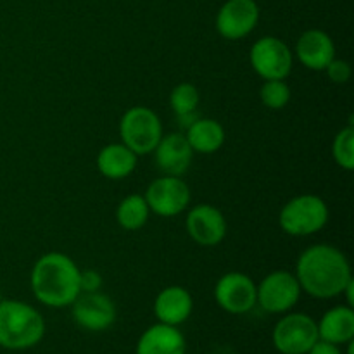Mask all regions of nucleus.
<instances>
[{
    "mask_svg": "<svg viewBox=\"0 0 354 354\" xmlns=\"http://www.w3.org/2000/svg\"><path fill=\"white\" fill-rule=\"evenodd\" d=\"M296 279L301 290L315 299H332L342 296L353 282L349 259L330 244H315L301 252L296 263Z\"/></svg>",
    "mask_w": 354,
    "mask_h": 354,
    "instance_id": "1",
    "label": "nucleus"
},
{
    "mask_svg": "<svg viewBox=\"0 0 354 354\" xmlns=\"http://www.w3.org/2000/svg\"><path fill=\"white\" fill-rule=\"evenodd\" d=\"M31 292L48 308H66L80 296V268L64 252H47L33 265Z\"/></svg>",
    "mask_w": 354,
    "mask_h": 354,
    "instance_id": "2",
    "label": "nucleus"
},
{
    "mask_svg": "<svg viewBox=\"0 0 354 354\" xmlns=\"http://www.w3.org/2000/svg\"><path fill=\"white\" fill-rule=\"evenodd\" d=\"M45 320L37 308L17 299L0 301V348L24 351L44 339Z\"/></svg>",
    "mask_w": 354,
    "mask_h": 354,
    "instance_id": "3",
    "label": "nucleus"
},
{
    "mask_svg": "<svg viewBox=\"0 0 354 354\" xmlns=\"http://www.w3.org/2000/svg\"><path fill=\"white\" fill-rule=\"evenodd\" d=\"M328 223V206L322 197L303 194L290 199L279 214V225L287 235L308 237Z\"/></svg>",
    "mask_w": 354,
    "mask_h": 354,
    "instance_id": "4",
    "label": "nucleus"
},
{
    "mask_svg": "<svg viewBox=\"0 0 354 354\" xmlns=\"http://www.w3.org/2000/svg\"><path fill=\"white\" fill-rule=\"evenodd\" d=\"M121 144L133 154H152L162 137V124L158 114L145 106L130 107L120 121Z\"/></svg>",
    "mask_w": 354,
    "mask_h": 354,
    "instance_id": "5",
    "label": "nucleus"
},
{
    "mask_svg": "<svg viewBox=\"0 0 354 354\" xmlns=\"http://www.w3.org/2000/svg\"><path fill=\"white\" fill-rule=\"evenodd\" d=\"M301 286L296 275L286 270L268 273L256 286V304L263 311L272 315H282L292 310L301 297Z\"/></svg>",
    "mask_w": 354,
    "mask_h": 354,
    "instance_id": "6",
    "label": "nucleus"
},
{
    "mask_svg": "<svg viewBox=\"0 0 354 354\" xmlns=\"http://www.w3.org/2000/svg\"><path fill=\"white\" fill-rule=\"evenodd\" d=\"M272 341L280 354H308L318 341L317 322L306 313H287L277 322Z\"/></svg>",
    "mask_w": 354,
    "mask_h": 354,
    "instance_id": "7",
    "label": "nucleus"
},
{
    "mask_svg": "<svg viewBox=\"0 0 354 354\" xmlns=\"http://www.w3.org/2000/svg\"><path fill=\"white\" fill-rule=\"evenodd\" d=\"M249 61L263 80H286L292 71L294 57L289 45L277 37H261L252 44Z\"/></svg>",
    "mask_w": 354,
    "mask_h": 354,
    "instance_id": "8",
    "label": "nucleus"
},
{
    "mask_svg": "<svg viewBox=\"0 0 354 354\" xmlns=\"http://www.w3.org/2000/svg\"><path fill=\"white\" fill-rule=\"evenodd\" d=\"M145 201L151 213L161 218L178 216L189 207L190 189L182 176H159L145 190Z\"/></svg>",
    "mask_w": 354,
    "mask_h": 354,
    "instance_id": "9",
    "label": "nucleus"
},
{
    "mask_svg": "<svg viewBox=\"0 0 354 354\" xmlns=\"http://www.w3.org/2000/svg\"><path fill=\"white\" fill-rule=\"evenodd\" d=\"M214 299L230 315H245L256 306V283L249 275L228 272L214 286Z\"/></svg>",
    "mask_w": 354,
    "mask_h": 354,
    "instance_id": "10",
    "label": "nucleus"
},
{
    "mask_svg": "<svg viewBox=\"0 0 354 354\" xmlns=\"http://www.w3.org/2000/svg\"><path fill=\"white\" fill-rule=\"evenodd\" d=\"M73 320L78 327L88 332L107 330L116 320V306L113 299L100 290L80 292L71 304Z\"/></svg>",
    "mask_w": 354,
    "mask_h": 354,
    "instance_id": "11",
    "label": "nucleus"
},
{
    "mask_svg": "<svg viewBox=\"0 0 354 354\" xmlns=\"http://www.w3.org/2000/svg\"><path fill=\"white\" fill-rule=\"evenodd\" d=\"M259 21L256 0H227L216 14V31L227 40L245 38Z\"/></svg>",
    "mask_w": 354,
    "mask_h": 354,
    "instance_id": "12",
    "label": "nucleus"
},
{
    "mask_svg": "<svg viewBox=\"0 0 354 354\" xmlns=\"http://www.w3.org/2000/svg\"><path fill=\"white\" fill-rule=\"evenodd\" d=\"M185 228L196 244L214 248L221 244L227 235V220L223 213L211 204H197L187 214Z\"/></svg>",
    "mask_w": 354,
    "mask_h": 354,
    "instance_id": "13",
    "label": "nucleus"
},
{
    "mask_svg": "<svg viewBox=\"0 0 354 354\" xmlns=\"http://www.w3.org/2000/svg\"><path fill=\"white\" fill-rule=\"evenodd\" d=\"M152 154L159 171L169 176L185 175L194 158L192 147L183 133L162 135Z\"/></svg>",
    "mask_w": 354,
    "mask_h": 354,
    "instance_id": "14",
    "label": "nucleus"
},
{
    "mask_svg": "<svg viewBox=\"0 0 354 354\" xmlns=\"http://www.w3.org/2000/svg\"><path fill=\"white\" fill-rule=\"evenodd\" d=\"M296 55L301 64L311 71H325L335 57V45L324 30H308L296 44Z\"/></svg>",
    "mask_w": 354,
    "mask_h": 354,
    "instance_id": "15",
    "label": "nucleus"
},
{
    "mask_svg": "<svg viewBox=\"0 0 354 354\" xmlns=\"http://www.w3.org/2000/svg\"><path fill=\"white\" fill-rule=\"evenodd\" d=\"M192 310V296L182 286L166 287L154 299V315L159 324L178 327V325L185 324L189 320Z\"/></svg>",
    "mask_w": 354,
    "mask_h": 354,
    "instance_id": "16",
    "label": "nucleus"
},
{
    "mask_svg": "<svg viewBox=\"0 0 354 354\" xmlns=\"http://www.w3.org/2000/svg\"><path fill=\"white\" fill-rule=\"evenodd\" d=\"M187 341L178 327L156 324L140 335L137 354H185Z\"/></svg>",
    "mask_w": 354,
    "mask_h": 354,
    "instance_id": "17",
    "label": "nucleus"
},
{
    "mask_svg": "<svg viewBox=\"0 0 354 354\" xmlns=\"http://www.w3.org/2000/svg\"><path fill=\"white\" fill-rule=\"evenodd\" d=\"M318 339L332 344H348L354 339V310L351 306H335L317 322Z\"/></svg>",
    "mask_w": 354,
    "mask_h": 354,
    "instance_id": "18",
    "label": "nucleus"
},
{
    "mask_svg": "<svg viewBox=\"0 0 354 354\" xmlns=\"http://www.w3.org/2000/svg\"><path fill=\"white\" fill-rule=\"evenodd\" d=\"M138 156L133 154L124 144H109L97 154V169L109 180H123L137 168Z\"/></svg>",
    "mask_w": 354,
    "mask_h": 354,
    "instance_id": "19",
    "label": "nucleus"
},
{
    "mask_svg": "<svg viewBox=\"0 0 354 354\" xmlns=\"http://www.w3.org/2000/svg\"><path fill=\"white\" fill-rule=\"evenodd\" d=\"M183 135L197 154H214L225 144L223 127L220 121L211 118H197Z\"/></svg>",
    "mask_w": 354,
    "mask_h": 354,
    "instance_id": "20",
    "label": "nucleus"
},
{
    "mask_svg": "<svg viewBox=\"0 0 354 354\" xmlns=\"http://www.w3.org/2000/svg\"><path fill=\"white\" fill-rule=\"evenodd\" d=\"M149 216H151V209H149L145 197L140 194L127 196L116 209L118 225L128 232L140 230L147 223Z\"/></svg>",
    "mask_w": 354,
    "mask_h": 354,
    "instance_id": "21",
    "label": "nucleus"
},
{
    "mask_svg": "<svg viewBox=\"0 0 354 354\" xmlns=\"http://www.w3.org/2000/svg\"><path fill=\"white\" fill-rule=\"evenodd\" d=\"M199 102V90L192 83H180L169 93V107L178 118L196 113Z\"/></svg>",
    "mask_w": 354,
    "mask_h": 354,
    "instance_id": "22",
    "label": "nucleus"
},
{
    "mask_svg": "<svg viewBox=\"0 0 354 354\" xmlns=\"http://www.w3.org/2000/svg\"><path fill=\"white\" fill-rule=\"evenodd\" d=\"M332 156L339 168L346 171L354 169V128L353 124L342 128L332 142Z\"/></svg>",
    "mask_w": 354,
    "mask_h": 354,
    "instance_id": "23",
    "label": "nucleus"
},
{
    "mask_svg": "<svg viewBox=\"0 0 354 354\" xmlns=\"http://www.w3.org/2000/svg\"><path fill=\"white\" fill-rule=\"evenodd\" d=\"M259 97L268 109H283L290 100V86L287 85L286 80H265L259 88Z\"/></svg>",
    "mask_w": 354,
    "mask_h": 354,
    "instance_id": "24",
    "label": "nucleus"
},
{
    "mask_svg": "<svg viewBox=\"0 0 354 354\" xmlns=\"http://www.w3.org/2000/svg\"><path fill=\"white\" fill-rule=\"evenodd\" d=\"M325 73H327L328 80H330L332 83L344 85V83H348L349 80H351L353 69H351V64H349L348 61L334 57L330 62H328L327 68H325Z\"/></svg>",
    "mask_w": 354,
    "mask_h": 354,
    "instance_id": "25",
    "label": "nucleus"
},
{
    "mask_svg": "<svg viewBox=\"0 0 354 354\" xmlns=\"http://www.w3.org/2000/svg\"><path fill=\"white\" fill-rule=\"evenodd\" d=\"M102 287V275L95 270H80V290L97 292Z\"/></svg>",
    "mask_w": 354,
    "mask_h": 354,
    "instance_id": "26",
    "label": "nucleus"
},
{
    "mask_svg": "<svg viewBox=\"0 0 354 354\" xmlns=\"http://www.w3.org/2000/svg\"><path fill=\"white\" fill-rule=\"evenodd\" d=\"M308 354H342V351L337 344H332V342L318 339L313 344V348L308 351Z\"/></svg>",
    "mask_w": 354,
    "mask_h": 354,
    "instance_id": "27",
    "label": "nucleus"
},
{
    "mask_svg": "<svg viewBox=\"0 0 354 354\" xmlns=\"http://www.w3.org/2000/svg\"><path fill=\"white\" fill-rule=\"evenodd\" d=\"M0 301H2V296H0Z\"/></svg>",
    "mask_w": 354,
    "mask_h": 354,
    "instance_id": "28",
    "label": "nucleus"
}]
</instances>
